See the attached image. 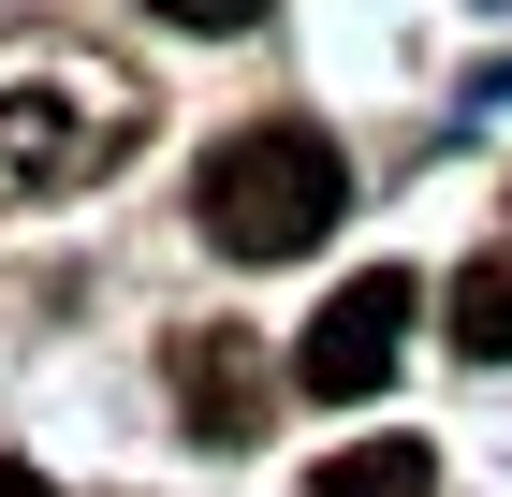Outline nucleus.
<instances>
[{"instance_id": "1", "label": "nucleus", "mask_w": 512, "mask_h": 497, "mask_svg": "<svg viewBox=\"0 0 512 497\" xmlns=\"http://www.w3.org/2000/svg\"><path fill=\"white\" fill-rule=\"evenodd\" d=\"M337 205H352V161H337V132H308V117H249V132H220L205 176H191V220L220 234L235 264H293V249H322Z\"/></svg>"}, {"instance_id": "2", "label": "nucleus", "mask_w": 512, "mask_h": 497, "mask_svg": "<svg viewBox=\"0 0 512 497\" xmlns=\"http://www.w3.org/2000/svg\"><path fill=\"white\" fill-rule=\"evenodd\" d=\"M410 278L395 264H366V278H337V293L308 307V337H293V381L322 395V410H352V395H381L395 381V351H410Z\"/></svg>"}, {"instance_id": "3", "label": "nucleus", "mask_w": 512, "mask_h": 497, "mask_svg": "<svg viewBox=\"0 0 512 497\" xmlns=\"http://www.w3.org/2000/svg\"><path fill=\"white\" fill-rule=\"evenodd\" d=\"M235 351H249V337H176V410L220 424V439H249V424H264V381H249Z\"/></svg>"}, {"instance_id": "4", "label": "nucleus", "mask_w": 512, "mask_h": 497, "mask_svg": "<svg viewBox=\"0 0 512 497\" xmlns=\"http://www.w3.org/2000/svg\"><path fill=\"white\" fill-rule=\"evenodd\" d=\"M308 497H439V454L425 439H352L337 468H308Z\"/></svg>"}, {"instance_id": "5", "label": "nucleus", "mask_w": 512, "mask_h": 497, "mask_svg": "<svg viewBox=\"0 0 512 497\" xmlns=\"http://www.w3.org/2000/svg\"><path fill=\"white\" fill-rule=\"evenodd\" d=\"M454 351H469V366H512V249H483V264L454 278Z\"/></svg>"}, {"instance_id": "6", "label": "nucleus", "mask_w": 512, "mask_h": 497, "mask_svg": "<svg viewBox=\"0 0 512 497\" xmlns=\"http://www.w3.org/2000/svg\"><path fill=\"white\" fill-rule=\"evenodd\" d=\"M147 15H176V30H249L264 0H147Z\"/></svg>"}, {"instance_id": "7", "label": "nucleus", "mask_w": 512, "mask_h": 497, "mask_svg": "<svg viewBox=\"0 0 512 497\" xmlns=\"http://www.w3.org/2000/svg\"><path fill=\"white\" fill-rule=\"evenodd\" d=\"M0 497H44V468H0Z\"/></svg>"}]
</instances>
